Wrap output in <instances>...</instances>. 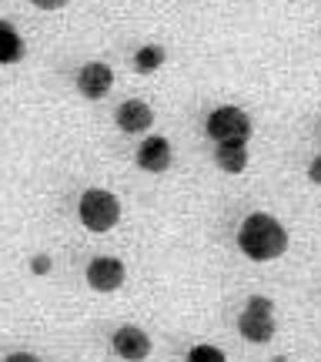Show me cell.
<instances>
[{"label":"cell","instance_id":"2e32d148","mask_svg":"<svg viewBox=\"0 0 321 362\" xmlns=\"http://www.w3.org/2000/svg\"><path fill=\"white\" fill-rule=\"evenodd\" d=\"M308 178L315 181V185H321V155H318V158H315V161H311V165H308Z\"/></svg>","mask_w":321,"mask_h":362},{"label":"cell","instance_id":"4fadbf2b","mask_svg":"<svg viewBox=\"0 0 321 362\" xmlns=\"http://www.w3.org/2000/svg\"><path fill=\"white\" fill-rule=\"evenodd\" d=\"M184 362H228V356L218 349V346H207V342H201V346H194L191 352H188V359Z\"/></svg>","mask_w":321,"mask_h":362},{"label":"cell","instance_id":"9a60e30c","mask_svg":"<svg viewBox=\"0 0 321 362\" xmlns=\"http://www.w3.org/2000/svg\"><path fill=\"white\" fill-rule=\"evenodd\" d=\"M34 7H40V11H61V7H67L71 0H30Z\"/></svg>","mask_w":321,"mask_h":362},{"label":"cell","instance_id":"5b68a950","mask_svg":"<svg viewBox=\"0 0 321 362\" xmlns=\"http://www.w3.org/2000/svg\"><path fill=\"white\" fill-rule=\"evenodd\" d=\"M87 285L94 292H117L124 279H128V269H124V262L114 259V255H97V259L87 265Z\"/></svg>","mask_w":321,"mask_h":362},{"label":"cell","instance_id":"ba28073f","mask_svg":"<svg viewBox=\"0 0 321 362\" xmlns=\"http://www.w3.org/2000/svg\"><path fill=\"white\" fill-rule=\"evenodd\" d=\"M171 141L155 134V138H144V144L138 148V168L147 175H164L171 168Z\"/></svg>","mask_w":321,"mask_h":362},{"label":"cell","instance_id":"7a4b0ae2","mask_svg":"<svg viewBox=\"0 0 321 362\" xmlns=\"http://www.w3.org/2000/svg\"><path fill=\"white\" fill-rule=\"evenodd\" d=\"M78 218L87 232L104 235V232H111V228H117V221H121V202L107 188H87L78 202Z\"/></svg>","mask_w":321,"mask_h":362},{"label":"cell","instance_id":"8fae6325","mask_svg":"<svg viewBox=\"0 0 321 362\" xmlns=\"http://www.w3.org/2000/svg\"><path fill=\"white\" fill-rule=\"evenodd\" d=\"M24 57V40L11 24L0 21V64H17Z\"/></svg>","mask_w":321,"mask_h":362},{"label":"cell","instance_id":"277c9868","mask_svg":"<svg viewBox=\"0 0 321 362\" xmlns=\"http://www.w3.org/2000/svg\"><path fill=\"white\" fill-rule=\"evenodd\" d=\"M205 128H207V138H214V144L218 141L248 144V138H251V117L244 115L241 107H234V104H221V107H214L207 115Z\"/></svg>","mask_w":321,"mask_h":362},{"label":"cell","instance_id":"5bb4252c","mask_svg":"<svg viewBox=\"0 0 321 362\" xmlns=\"http://www.w3.org/2000/svg\"><path fill=\"white\" fill-rule=\"evenodd\" d=\"M51 265H54V259L47 255V252H40V255H34V259H30V272H34V275H47V272H51Z\"/></svg>","mask_w":321,"mask_h":362},{"label":"cell","instance_id":"8992f818","mask_svg":"<svg viewBox=\"0 0 321 362\" xmlns=\"http://www.w3.org/2000/svg\"><path fill=\"white\" fill-rule=\"evenodd\" d=\"M111 346H114V352L121 359L128 362H144L151 356V336L144 329H138V325H121L114 332V339H111Z\"/></svg>","mask_w":321,"mask_h":362},{"label":"cell","instance_id":"e0dca14e","mask_svg":"<svg viewBox=\"0 0 321 362\" xmlns=\"http://www.w3.org/2000/svg\"><path fill=\"white\" fill-rule=\"evenodd\" d=\"M4 362H40L37 356H30V352H13V356H7Z\"/></svg>","mask_w":321,"mask_h":362},{"label":"cell","instance_id":"52a82bcc","mask_svg":"<svg viewBox=\"0 0 321 362\" xmlns=\"http://www.w3.org/2000/svg\"><path fill=\"white\" fill-rule=\"evenodd\" d=\"M114 88V71L101 61H94V64H84L78 71V90L87 98V101H101L107 90Z\"/></svg>","mask_w":321,"mask_h":362},{"label":"cell","instance_id":"9c48e42d","mask_svg":"<svg viewBox=\"0 0 321 362\" xmlns=\"http://www.w3.org/2000/svg\"><path fill=\"white\" fill-rule=\"evenodd\" d=\"M117 128L128 131V134H141L155 124V111H151V104L147 101H138V98H131L117 107Z\"/></svg>","mask_w":321,"mask_h":362},{"label":"cell","instance_id":"6da1fadb","mask_svg":"<svg viewBox=\"0 0 321 362\" xmlns=\"http://www.w3.org/2000/svg\"><path fill=\"white\" fill-rule=\"evenodd\" d=\"M238 248L251 262H274L288 252V232L268 211H251L238 228Z\"/></svg>","mask_w":321,"mask_h":362},{"label":"cell","instance_id":"7c38bea8","mask_svg":"<svg viewBox=\"0 0 321 362\" xmlns=\"http://www.w3.org/2000/svg\"><path fill=\"white\" fill-rule=\"evenodd\" d=\"M157 67H164V47H157V44L138 47V54H134V71H138V74H155Z\"/></svg>","mask_w":321,"mask_h":362},{"label":"cell","instance_id":"30bf717a","mask_svg":"<svg viewBox=\"0 0 321 362\" xmlns=\"http://www.w3.org/2000/svg\"><path fill=\"white\" fill-rule=\"evenodd\" d=\"M214 161L228 175H241L248 168V144L244 141H218L214 144Z\"/></svg>","mask_w":321,"mask_h":362},{"label":"cell","instance_id":"3957f363","mask_svg":"<svg viewBox=\"0 0 321 362\" xmlns=\"http://www.w3.org/2000/svg\"><path fill=\"white\" fill-rule=\"evenodd\" d=\"M238 332L255 346H265L274 339V305L265 296H251L238 319Z\"/></svg>","mask_w":321,"mask_h":362}]
</instances>
